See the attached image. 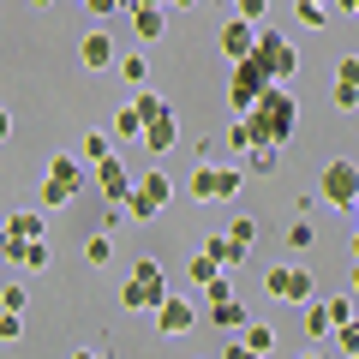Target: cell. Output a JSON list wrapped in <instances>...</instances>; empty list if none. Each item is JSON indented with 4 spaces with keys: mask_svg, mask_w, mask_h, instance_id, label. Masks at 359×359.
<instances>
[{
    "mask_svg": "<svg viewBox=\"0 0 359 359\" xmlns=\"http://www.w3.org/2000/svg\"><path fill=\"white\" fill-rule=\"evenodd\" d=\"M353 299H359V294H335V299H323V311H330L335 330H341V323H353Z\"/></svg>",
    "mask_w": 359,
    "mask_h": 359,
    "instance_id": "29",
    "label": "cell"
},
{
    "mask_svg": "<svg viewBox=\"0 0 359 359\" xmlns=\"http://www.w3.org/2000/svg\"><path fill=\"white\" fill-rule=\"evenodd\" d=\"M168 6H192V0H168Z\"/></svg>",
    "mask_w": 359,
    "mask_h": 359,
    "instance_id": "44",
    "label": "cell"
},
{
    "mask_svg": "<svg viewBox=\"0 0 359 359\" xmlns=\"http://www.w3.org/2000/svg\"><path fill=\"white\" fill-rule=\"evenodd\" d=\"M150 318H156V335H186L198 323V306H192V299H180V294H168Z\"/></svg>",
    "mask_w": 359,
    "mask_h": 359,
    "instance_id": "14",
    "label": "cell"
},
{
    "mask_svg": "<svg viewBox=\"0 0 359 359\" xmlns=\"http://www.w3.org/2000/svg\"><path fill=\"white\" fill-rule=\"evenodd\" d=\"M353 257H359V233H353Z\"/></svg>",
    "mask_w": 359,
    "mask_h": 359,
    "instance_id": "46",
    "label": "cell"
},
{
    "mask_svg": "<svg viewBox=\"0 0 359 359\" xmlns=\"http://www.w3.org/2000/svg\"><path fill=\"white\" fill-rule=\"evenodd\" d=\"M228 13H240V18H257V25H264L269 0H228Z\"/></svg>",
    "mask_w": 359,
    "mask_h": 359,
    "instance_id": "37",
    "label": "cell"
},
{
    "mask_svg": "<svg viewBox=\"0 0 359 359\" xmlns=\"http://www.w3.org/2000/svg\"><path fill=\"white\" fill-rule=\"evenodd\" d=\"M72 359H108V353H102V347H78Z\"/></svg>",
    "mask_w": 359,
    "mask_h": 359,
    "instance_id": "43",
    "label": "cell"
},
{
    "mask_svg": "<svg viewBox=\"0 0 359 359\" xmlns=\"http://www.w3.org/2000/svg\"><path fill=\"white\" fill-rule=\"evenodd\" d=\"M30 6H54V0H30Z\"/></svg>",
    "mask_w": 359,
    "mask_h": 359,
    "instance_id": "45",
    "label": "cell"
},
{
    "mask_svg": "<svg viewBox=\"0 0 359 359\" xmlns=\"http://www.w3.org/2000/svg\"><path fill=\"white\" fill-rule=\"evenodd\" d=\"M311 240H318V233H311V222L299 216L294 228H287V245H294V252H311Z\"/></svg>",
    "mask_w": 359,
    "mask_h": 359,
    "instance_id": "35",
    "label": "cell"
},
{
    "mask_svg": "<svg viewBox=\"0 0 359 359\" xmlns=\"http://www.w3.org/2000/svg\"><path fill=\"white\" fill-rule=\"evenodd\" d=\"M323 6H335V0H323Z\"/></svg>",
    "mask_w": 359,
    "mask_h": 359,
    "instance_id": "48",
    "label": "cell"
},
{
    "mask_svg": "<svg viewBox=\"0 0 359 359\" xmlns=\"http://www.w3.org/2000/svg\"><path fill=\"white\" fill-rule=\"evenodd\" d=\"M6 264L13 269H48L54 264V252H48V240H6Z\"/></svg>",
    "mask_w": 359,
    "mask_h": 359,
    "instance_id": "16",
    "label": "cell"
},
{
    "mask_svg": "<svg viewBox=\"0 0 359 359\" xmlns=\"http://www.w3.org/2000/svg\"><path fill=\"white\" fill-rule=\"evenodd\" d=\"M168 13H174V6H144V0H132V30H138V42H162L168 36Z\"/></svg>",
    "mask_w": 359,
    "mask_h": 359,
    "instance_id": "17",
    "label": "cell"
},
{
    "mask_svg": "<svg viewBox=\"0 0 359 359\" xmlns=\"http://www.w3.org/2000/svg\"><path fill=\"white\" fill-rule=\"evenodd\" d=\"M240 335H245V341H252V347H257V353H264V359L276 353V330H269V323H245Z\"/></svg>",
    "mask_w": 359,
    "mask_h": 359,
    "instance_id": "28",
    "label": "cell"
},
{
    "mask_svg": "<svg viewBox=\"0 0 359 359\" xmlns=\"http://www.w3.org/2000/svg\"><path fill=\"white\" fill-rule=\"evenodd\" d=\"M240 186H245V168H222V162H198L192 168V180H186V192L198 198V204H233V198H240Z\"/></svg>",
    "mask_w": 359,
    "mask_h": 359,
    "instance_id": "5",
    "label": "cell"
},
{
    "mask_svg": "<svg viewBox=\"0 0 359 359\" xmlns=\"http://www.w3.org/2000/svg\"><path fill=\"white\" fill-rule=\"evenodd\" d=\"M0 306H6V311H25V306H30L25 282H6V287H0Z\"/></svg>",
    "mask_w": 359,
    "mask_h": 359,
    "instance_id": "34",
    "label": "cell"
},
{
    "mask_svg": "<svg viewBox=\"0 0 359 359\" xmlns=\"http://www.w3.org/2000/svg\"><path fill=\"white\" fill-rule=\"evenodd\" d=\"M257 150V138H252V126H245L240 114H233V126H228V156H252Z\"/></svg>",
    "mask_w": 359,
    "mask_h": 359,
    "instance_id": "26",
    "label": "cell"
},
{
    "mask_svg": "<svg viewBox=\"0 0 359 359\" xmlns=\"http://www.w3.org/2000/svg\"><path fill=\"white\" fill-rule=\"evenodd\" d=\"M335 13H347V18H359V0H335Z\"/></svg>",
    "mask_w": 359,
    "mask_h": 359,
    "instance_id": "41",
    "label": "cell"
},
{
    "mask_svg": "<svg viewBox=\"0 0 359 359\" xmlns=\"http://www.w3.org/2000/svg\"><path fill=\"white\" fill-rule=\"evenodd\" d=\"M204 252H210V257H216V264H222V269H240V264H245V252H240V245H233V240H228V233H210V240H204Z\"/></svg>",
    "mask_w": 359,
    "mask_h": 359,
    "instance_id": "20",
    "label": "cell"
},
{
    "mask_svg": "<svg viewBox=\"0 0 359 359\" xmlns=\"http://www.w3.org/2000/svg\"><path fill=\"white\" fill-rule=\"evenodd\" d=\"M276 168H282V150H269V144H257V150L245 156V174H257V180H269Z\"/></svg>",
    "mask_w": 359,
    "mask_h": 359,
    "instance_id": "21",
    "label": "cell"
},
{
    "mask_svg": "<svg viewBox=\"0 0 359 359\" xmlns=\"http://www.w3.org/2000/svg\"><path fill=\"white\" fill-rule=\"evenodd\" d=\"M168 294H174V287H168V269L156 264V257H138V264L126 269V282H120V306L126 311H156Z\"/></svg>",
    "mask_w": 359,
    "mask_h": 359,
    "instance_id": "3",
    "label": "cell"
},
{
    "mask_svg": "<svg viewBox=\"0 0 359 359\" xmlns=\"http://www.w3.org/2000/svg\"><path fill=\"white\" fill-rule=\"evenodd\" d=\"M347 294H359V257H353V269H347Z\"/></svg>",
    "mask_w": 359,
    "mask_h": 359,
    "instance_id": "42",
    "label": "cell"
},
{
    "mask_svg": "<svg viewBox=\"0 0 359 359\" xmlns=\"http://www.w3.org/2000/svg\"><path fill=\"white\" fill-rule=\"evenodd\" d=\"M299 359H323V353H299Z\"/></svg>",
    "mask_w": 359,
    "mask_h": 359,
    "instance_id": "47",
    "label": "cell"
},
{
    "mask_svg": "<svg viewBox=\"0 0 359 359\" xmlns=\"http://www.w3.org/2000/svg\"><path fill=\"white\" fill-rule=\"evenodd\" d=\"M132 102H138V114H144V150L150 156H168L174 150V138H180V126H174V102H168L162 90H138V96H132Z\"/></svg>",
    "mask_w": 359,
    "mask_h": 359,
    "instance_id": "4",
    "label": "cell"
},
{
    "mask_svg": "<svg viewBox=\"0 0 359 359\" xmlns=\"http://www.w3.org/2000/svg\"><path fill=\"white\" fill-rule=\"evenodd\" d=\"M90 180H96V192H102V204H126L132 198V168H126V156H108V162H96L90 168Z\"/></svg>",
    "mask_w": 359,
    "mask_h": 359,
    "instance_id": "13",
    "label": "cell"
},
{
    "mask_svg": "<svg viewBox=\"0 0 359 359\" xmlns=\"http://www.w3.org/2000/svg\"><path fill=\"white\" fill-rule=\"evenodd\" d=\"M323 210H341V216L359 210V162L353 156H330L323 162Z\"/></svg>",
    "mask_w": 359,
    "mask_h": 359,
    "instance_id": "6",
    "label": "cell"
},
{
    "mask_svg": "<svg viewBox=\"0 0 359 359\" xmlns=\"http://www.w3.org/2000/svg\"><path fill=\"white\" fill-rule=\"evenodd\" d=\"M120 78H126L132 90H144V78H150V54H138V48L120 54Z\"/></svg>",
    "mask_w": 359,
    "mask_h": 359,
    "instance_id": "22",
    "label": "cell"
},
{
    "mask_svg": "<svg viewBox=\"0 0 359 359\" xmlns=\"http://www.w3.org/2000/svg\"><path fill=\"white\" fill-rule=\"evenodd\" d=\"M347 359H359V353H347Z\"/></svg>",
    "mask_w": 359,
    "mask_h": 359,
    "instance_id": "49",
    "label": "cell"
},
{
    "mask_svg": "<svg viewBox=\"0 0 359 359\" xmlns=\"http://www.w3.org/2000/svg\"><path fill=\"white\" fill-rule=\"evenodd\" d=\"M204 299H210V306H204V318L216 323V330H245V323H252V318H245V299L233 294V282H228V276H216V282L204 287Z\"/></svg>",
    "mask_w": 359,
    "mask_h": 359,
    "instance_id": "11",
    "label": "cell"
},
{
    "mask_svg": "<svg viewBox=\"0 0 359 359\" xmlns=\"http://www.w3.org/2000/svg\"><path fill=\"white\" fill-rule=\"evenodd\" d=\"M42 216H48V210H6V240H48V222H42Z\"/></svg>",
    "mask_w": 359,
    "mask_h": 359,
    "instance_id": "18",
    "label": "cell"
},
{
    "mask_svg": "<svg viewBox=\"0 0 359 359\" xmlns=\"http://www.w3.org/2000/svg\"><path fill=\"white\" fill-rule=\"evenodd\" d=\"M335 78H341V84H359V54H341V60H335Z\"/></svg>",
    "mask_w": 359,
    "mask_h": 359,
    "instance_id": "39",
    "label": "cell"
},
{
    "mask_svg": "<svg viewBox=\"0 0 359 359\" xmlns=\"http://www.w3.org/2000/svg\"><path fill=\"white\" fill-rule=\"evenodd\" d=\"M222 359H264V353H257V347L240 335V341H228V347H222Z\"/></svg>",
    "mask_w": 359,
    "mask_h": 359,
    "instance_id": "40",
    "label": "cell"
},
{
    "mask_svg": "<svg viewBox=\"0 0 359 359\" xmlns=\"http://www.w3.org/2000/svg\"><path fill=\"white\" fill-rule=\"evenodd\" d=\"M257 36H264V25H257V18H240V13H228V25H222V54H228V66L233 60H252L257 54Z\"/></svg>",
    "mask_w": 359,
    "mask_h": 359,
    "instance_id": "12",
    "label": "cell"
},
{
    "mask_svg": "<svg viewBox=\"0 0 359 359\" xmlns=\"http://www.w3.org/2000/svg\"><path fill=\"white\" fill-rule=\"evenodd\" d=\"M78 60H84V72H102V66H120V48L108 30H90L84 42H78Z\"/></svg>",
    "mask_w": 359,
    "mask_h": 359,
    "instance_id": "15",
    "label": "cell"
},
{
    "mask_svg": "<svg viewBox=\"0 0 359 359\" xmlns=\"http://www.w3.org/2000/svg\"><path fill=\"white\" fill-rule=\"evenodd\" d=\"M330 102L341 108V114H353V108H359V84H341V78H335V84H330Z\"/></svg>",
    "mask_w": 359,
    "mask_h": 359,
    "instance_id": "32",
    "label": "cell"
},
{
    "mask_svg": "<svg viewBox=\"0 0 359 359\" xmlns=\"http://www.w3.org/2000/svg\"><path fill=\"white\" fill-rule=\"evenodd\" d=\"M252 60L269 72V84H287V78L299 72V48L282 36V30H264V36H257V54H252Z\"/></svg>",
    "mask_w": 359,
    "mask_h": 359,
    "instance_id": "10",
    "label": "cell"
},
{
    "mask_svg": "<svg viewBox=\"0 0 359 359\" xmlns=\"http://www.w3.org/2000/svg\"><path fill=\"white\" fill-rule=\"evenodd\" d=\"M168 198H174V180H168L162 168H150V174H138V186H132L126 210H132V222H156V216L168 210Z\"/></svg>",
    "mask_w": 359,
    "mask_h": 359,
    "instance_id": "9",
    "label": "cell"
},
{
    "mask_svg": "<svg viewBox=\"0 0 359 359\" xmlns=\"http://www.w3.org/2000/svg\"><path fill=\"white\" fill-rule=\"evenodd\" d=\"M0 341H25V311H6L0 318Z\"/></svg>",
    "mask_w": 359,
    "mask_h": 359,
    "instance_id": "36",
    "label": "cell"
},
{
    "mask_svg": "<svg viewBox=\"0 0 359 359\" xmlns=\"http://www.w3.org/2000/svg\"><path fill=\"white\" fill-rule=\"evenodd\" d=\"M330 341H335V353H359V318H353V323H341Z\"/></svg>",
    "mask_w": 359,
    "mask_h": 359,
    "instance_id": "33",
    "label": "cell"
},
{
    "mask_svg": "<svg viewBox=\"0 0 359 359\" xmlns=\"http://www.w3.org/2000/svg\"><path fill=\"white\" fill-rule=\"evenodd\" d=\"M84 156H48V174L36 180V204L42 210H66L84 198Z\"/></svg>",
    "mask_w": 359,
    "mask_h": 359,
    "instance_id": "2",
    "label": "cell"
},
{
    "mask_svg": "<svg viewBox=\"0 0 359 359\" xmlns=\"http://www.w3.org/2000/svg\"><path fill=\"white\" fill-rule=\"evenodd\" d=\"M114 156V144H108V132H84V162L96 168V162H108Z\"/></svg>",
    "mask_w": 359,
    "mask_h": 359,
    "instance_id": "27",
    "label": "cell"
},
{
    "mask_svg": "<svg viewBox=\"0 0 359 359\" xmlns=\"http://www.w3.org/2000/svg\"><path fill=\"white\" fill-rule=\"evenodd\" d=\"M228 240L240 245V252H252V240H257V222H252V216H233V222H228Z\"/></svg>",
    "mask_w": 359,
    "mask_h": 359,
    "instance_id": "30",
    "label": "cell"
},
{
    "mask_svg": "<svg viewBox=\"0 0 359 359\" xmlns=\"http://www.w3.org/2000/svg\"><path fill=\"white\" fill-rule=\"evenodd\" d=\"M264 90H269V72L257 60H233L228 66V108L233 114H252V108L264 102Z\"/></svg>",
    "mask_w": 359,
    "mask_h": 359,
    "instance_id": "8",
    "label": "cell"
},
{
    "mask_svg": "<svg viewBox=\"0 0 359 359\" xmlns=\"http://www.w3.org/2000/svg\"><path fill=\"white\" fill-rule=\"evenodd\" d=\"M132 0H84V13H96V18H114V13H126Z\"/></svg>",
    "mask_w": 359,
    "mask_h": 359,
    "instance_id": "38",
    "label": "cell"
},
{
    "mask_svg": "<svg viewBox=\"0 0 359 359\" xmlns=\"http://www.w3.org/2000/svg\"><path fill=\"white\" fill-rule=\"evenodd\" d=\"M114 138H144V114H138V102L114 108Z\"/></svg>",
    "mask_w": 359,
    "mask_h": 359,
    "instance_id": "23",
    "label": "cell"
},
{
    "mask_svg": "<svg viewBox=\"0 0 359 359\" xmlns=\"http://www.w3.org/2000/svg\"><path fill=\"white\" fill-rule=\"evenodd\" d=\"M330 13H335V6H323V0H294V18L306 30H323V18H330Z\"/></svg>",
    "mask_w": 359,
    "mask_h": 359,
    "instance_id": "24",
    "label": "cell"
},
{
    "mask_svg": "<svg viewBox=\"0 0 359 359\" xmlns=\"http://www.w3.org/2000/svg\"><path fill=\"white\" fill-rule=\"evenodd\" d=\"M306 335H311V341H330V335H335V323H330V311H323L318 299H311V306H306Z\"/></svg>",
    "mask_w": 359,
    "mask_h": 359,
    "instance_id": "25",
    "label": "cell"
},
{
    "mask_svg": "<svg viewBox=\"0 0 359 359\" xmlns=\"http://www.w3.org/2000/svg\"><path fill=\"white\" fill-rule=\"evenodd\" d=\"M240 120L252 126L257 144L282 150V144H294V132H299V102L287 96V84H269V90H264V102H257L252 114H240Z\"/></svg>",
    "mask_w": 359,
    "mask_h": 359,
    "instance_id": "1",
    "label": "cell"
},
{
    "mask_svg": "<svg viewBox=\"0 0 359 359\" xmlns=\"http://www.w3.org/2000/svg\"><path fill=\"white\" fill-rule=\"evenodd\" d=\"M264 294L287 299V306H311L318 299V276L306 264H276V269H264Z\"/></svg>",
    "mask_w": 359,
    "mask_h": 359,
    "instance_id": "7",
    "label": "cell"
},
{
    "mask_svg": "<svg viewBox=\"0 0 359 359\" xmlns=\"http://www.w3.org/2000/svg\"><path fill=\"white\" fill-rule=\"evenodd\" d=\"M216 276H228V269H222V264H216L210 252H198L192 264H186V287H198V294H204V287L216 282Z\"/></svg>",
    "mask_w": 359,
    "mask_h": 359,
    "instance_id": "19",
    "label": "cell"
},
{
    "mask_svg": "<svg viewBox=\"0 0 359 359\" xmlns=\"http://www.w3.org/2000/svg\"><path fill=\"white\" fill-rule=\"evenodd\" d=\"M84 257H90V264H96V269H102V264H114V240H108V233H90Z\"/></svg>",
    "mask_w": 359,
    "mask_h": 359,
    "instance_id": "31",
    "label": "cell"
}]
</instances>
